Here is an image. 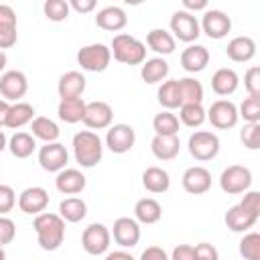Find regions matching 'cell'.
<instances>
[{"instance_id":"f546056e","label":"cell","mask_w":260,"mask_h":260,"mask_svg":"<svg viewBox=\"0 0 260 260\" xmlns=\"http://www.w3.org/2000/svg\"><path fill=\"white\" fill-rule=\"evenodd\" d=\"M146 45H148V49H152L158 55H171L177 47V41L169 30L152 28V30L146 32Z\"/></svg>"},{"instance_id":"ab89813d","label":"cell","mask_w":260,"mask_h":260,"mask_svg":"<svg viewBox=\"0 0 260 260\" xmlns=\"http://www.w3.org/2000/svg\"><path fill=\"white\" fill-rule=\"evenodd\" d=\"M238 118H244L246 124L260 122V95H248L238 108Z\"/></svg>"},{"instance_id":"7bdbcfd3","label":"cell","mask_w":260,"mask_h":260,"mask_svg":"<svg viewBox=\"0 0 260 260\" xmlns=\"http://www.w3.org/2000/svg\"><path fill=\"white\" fill-rule=\"evenodd\" d=\"M240 140H242V144H244L246 148H250V150L260 148V122H256V124H246V126L242 128V132H240Z\"/></svg>"},{"instance_id":"30bf717a","label":"cell","mask_w":260,"mask_h":260,"mask_svg":"<svg viewBox=\"0 0 260 260\" xmlns=\"http://www.w3.org/2000/svg\"><path fill=\"white\" fill-rule=\"evenodd\" d=\"M26 91H28V79L22 71L10 69V71H4L0 75V95L8 104L20 102V98H24Z\"/></svg>"},{"instance_id":"4316f807","label":"cell","mask_w":260,"mask_h":260,"mask_svg":"<svg viewBox=\"0 0 260 260\" xmlns=\"http://www.w3.org/2000/svg\"><path fill=\"white\" fill-rule=\"evenodd\" d=\"M134 217L140 223L152 225V223H156L162 217V207H160V203L154 197H142L134 205Z\"/></svg>"},{"instance_id":"ee69618b","label":"cell","mask_w":260,"mask_h":260,"mask_svg":"<svg viewBox=\"0 0 260 260\" xmlns=\"http://www.w3.org/2000/svg\"><path fill=\"white\" fill-rule=\"evenodd\" d=\"M244 87L248 95H260V67L252 65L244 75Z\"/></svg>"},{"instance_id":"836d02e7","label":"cell","mask_w":260,"mask_h":260,"mask_svg":"<svg viewBox=\"0 0 260 260\" xmlns=\"http://www.w3.org/2000/svg\"><path fill=\"white\" fill-rule=\"evenodd\" d=\"M37 148V140L30 132H14L8 140V150L16 158H28Z\"/></svg>"},{"instance_id":"f35d334b","label":"cell","mask_w":260,"mask_h":260,"mask_svg":"<svg viewBox=\"0 0 260 260\" xmlns=\"http://www.w3.org/2000/svg\"><path fill=\"white\" fill-rule=\"evenodd\" d=\"M179 122L189 128H199L205 122V108L201 104H183L179 108Z\"/></svg>"},{"instance_id":"f6af8a7d","label":"cell","mask_w":260,"mask_h":260,"mask_svg":"<svg viewBox=\"0 0 260 260\" xmlns=\"http://www.w3.org/2000/svg\"><path fill=\"white\" fill-rule=\"evenodd\" d=\"M16 205V193L10 185H0V215H6Z\"/></svg>"},{"instance_id":"b9f144b4","label":"cell","mask_w":260,"mask_h":260,"mask_svg":"<svg viewBox=\"0 0 260 260\" xmlns=\"http://www.w3.org/2000/svg\"><path fill=\"white\" fill-rule=\"evenodd\" d=\"M240 254L246 260H260V234L248 232L240 240Z\"/></svg>"},{"instance_id":"f1b7e54d","label":"cell","mask_w":260,"mask_h":260,"mask_svg":"<svg viewBox=\"0 0 260 260\" xmlns=\"http://www.w3.org/2000/svg\"><path fill=\"white\" fill-rule=\"evenodd\" d=\"M258 221L256 215L248 213L246 209H242L240 205H232L228 211H225V225L232 230V232H238V234H244L248 232L250 228H254Z\"/></svg>"},{"instance_id":"ffe728a7","label":"cell","mask_w":260,"mask_h":260,"mask_svg":"<svg viewBox=\"0 0 260 260\" xmlns=\"http://www.w3.org/2000/svg\"><path fill=\"white\" fill-rule=\"evenodd\" d=\"M87 181H85V175L79 171V169H63L57 173V179H55V187L59 193L63 195H77L85 189Z\"/></svg>"},{"instance_id":"d6986e66","label":"cell","mask_w":260,"mask_h":260,"mask_svg":"<svg viewBox=\"0 0 260 260\" xmlns=\"http://www.w3.org/2000/svg\"><path fill=\"white\" fill-rule=\"evenodd\" d=\"M225 55L234 63H248L256 55V41L252 37H248V35L234 37V39H230V43L225 47Z\"/></svg>"},{"instance_id":"816d5d0a","label":"cell","mask_w":260,"mask_h":260,"mask_svg":"<svg viewBox=\"0 0 260 260\" xmlns=\"http://www.w3.org/2000/svg\"><path fill=\"white\" fill-rule=\"evenodd\" d=\"M69 8H73L79 14H87V12H91L95 8V0H71Z\"/></svg>"},{"instance_id":"9f6ffc18","label":"cell","mask_w":260,"mask_h":260,"mask_svg":"<svg viewBox=\"0 0 260 260\" xmlns=\"http://www.w3.org/2000/svg\"><path fill=\"white\" fill-rule=\"evenodd\" d=\"M6 146H8V140H6V134H4L2 130H0V152H2V150H4Z\"/></svg>"},{"instance_id":"681fc988","label":"cell","mask_w":260,"mask_h":260,"mask_svg":"<svg viewBox=\"0 0 260 260\" xmlns=\"http://www.w3.org/2000/svg\"><path fill=\"white\" fill-rule=\"evenodd\" d=\"M171 260H195V248L191 244H179L173 248Z\"/></svg>"},{"instance_id":"e0dca14e","label":"cell","mask_w":260,"mask_h":260,"mask_svg":"<svg viewBox=\"0 0 260 260\" xmlns=\"http://www.w3.org/2000/svg\"><path fill=\"white\" fill-rule=\"evenodd\" d=\"M47 205H49V193L43 187H26L18 195V207L22 213L39 215L47 209Z\"/></svg>"},{"instance_id":"6f0895ef","label":"cell","mask_w":260,"mask_h":260,"mask_svg":"<svg viewBox=\"0 0 260 260\" xmlns=\"http://www.w3.org/2000/svg\"><path fill=\"white\" fill-rule=\"evenodd\" d=\"M6 61H8V59H6V53H4V51H0V73L4 71V67H6Z\"/></svg>"},{"instance_id":"680465c9","label":"cell","mask_w":260,"mask_h":260,"mask_svg":"<svg viewBox=\"0 0 260 260\" xmlns=\"http://www.w3.org/2000/svg\"><path fill=\"white\" fill-rule=\"evenodd\" d=\"M0 260H6V254H4V248L0 246Z\"/></svg>"},{"instance_id":"3957f363","label":"cell","mask_w":260,"mask_h":260,"mask_svg":"<svg viewBox=\"0 0 260 260\" xmlns=\"http://www.w3.org/2000/svg\"><path fill=\"white\" fill-rule=\"evenodd\" d=\"M110 53L118 63L124 65H142L146 61V45L128 32L114 35Z\"/></svg>"},{"instance_id":"cb8c5ba5","label":"cell","mask_w":260,"mask_h":260,"mask_svg":"<svg viewBox=\"0 0 260 260\" xmlns=\"http://www.w3.org/2000/svg\"><path fill=\"white\" fill-rule=\"evenodd\" d=\"M238 85H240V77H238V73L232 67H219L211 75V89L217 95H221L223 100L228 95H232L238 89Z\"/></svg>"},{"instance_id":"83f0119b","label":"cell","mask_w":260,"mask_h":260,"mask_svg":"<svg viewBox=\"0 0 260 260\" xmlns=\"http://www.w3.org/2000/svg\"><path fill=\"white\" fill-rule=\"evenodd\" d=\"M35 120V108L28 102H14L10 104L8 116H6V128L18 130Z\"/></svg>"},{"instance_id":"9a60e30c","label":"cell","mask_w":260,"mask_h":260,"mask_svg":"<svg viewBox=\"0 0 260 260\" xmlns=\"http://www.w3.org/2000/svg\"><path fill=\"white\" fill-rule=\"evenodd\" d=\"M181 183H183V189L191 195H203L211 189V173L201 167V165H195V167H189L183 177H181Z\"/></svg>"},{"instance_id":"e575fe53","label":"cell","mask_w":260,"mask_h":260,"mask_svg":"<svg viewBox=\"0 0 260 260\" xmlns=\"http://www.w3.org/2000/svg\"><path fill=\"white\" fill-rule=\"evenodd\" d=\"M57 114L65 124H77L83 120L85 114V102L81 98H71V100H61L57 106Z\"/></svg>"},{"instance_id":"d590c367","label":"cell","mask_w":260,"mask_h":260,"mask_svg":"<svg viewBox=\"0 0 260 260\" xmlns=\"http://www.w3.org/2000/svg\"><path fill=\"white\" fill-rule=\"evenodd\" d=\"M179 81V93H181V106L183 104H201L203 102V85L195 77H181Z\"/></svg>"},{"instance_id":"bcb514c9","label":"cell","mask_w":260,"mask_h":260,"mask_svg":"<svg viewBox=\"0 0 260 260\" xmlns=\"http://www.w3.org/2000/svg\"><path fill=\"white\" fill-rule=\"evenodd\" d=\"M242 209H246L248 213L260 217V193L258 191H246L244 193V199L238 203Z\"/></svg>"},{"instance_id":"11a10c76","label":"cell","mask_w":260,"mask_h":260,"mask_svg":"<svg viewBox=\"0 0 260 260\" xmlns=\"http://www.w3.org/2000/svg\"><path fill=\"white\" fill-rule=\"evenodd\" d=\"M8 110H10V104L6 100L0 98V128L6 126V116H8Z\"/></svg>"},{"instance_id":"9c48e42d","label":"cell","mask_w":260,"mask_h":260,"mask_svg":"<svg viewBox=\"0 0 260 260\" xmlns=\"http://www.w3.org/2000/svg\"><path fill=\"white\" fill-rule=\"evenodd\" d=\"M169 26H171V35H173L175 39L183 41V43H193V41H197V37L201 35L199 20H197L191 12H187V10H177V12H173Z\"/></svg>"},{"instance_id":"d4e9b609","label":"cell","mask_w":260,"mask_h":260,"mask_svg":"<svg viewBox=\"0 0 260 260\" xmlns=\"http://www.w3.org/2000/svg\"><path fill=\"white\" fill-rule=\"evenodd\" d=\"M150 150L152 154L158 158V160H173L177 158L179 150H181V140H179V134L175 136H160V134H154L152 142H150Z\"/></svg>"},{"instance_id":"4fadbf2b","label":"cell","mask_w":260,"mask_h":260,"mask_svg":"<svg viewBox=\"0 0 260 260\" xmlns=\"http://www.w3.org/2000/svg\"><path fill=\"white\" fill-rule=\"evenodd\" d=\"M134 142H136V132L130 124H114L106 132V146L114 154H124L132 150Z\"/></svg>"},{"instance_id":"7c38bea8","label":"cell","mask_w":260,"mask_h":260,"mask_svg":"<svg viewBox=\"0 0 260 260\" xmlns=\"http://www.w3.org/2000/svg\"><path fill=\"white\" fill-rule=\"evenodd\" d=\"M114 120V110L108 102L95 100V102H87L85 104V114H83V124L89 130H106L112 126Z\"/></svg>"},{"instance_id":"4dcf8cb0","label":"cell","mask_w":260,"mask_h":260,"mask_svg":"<svg viewBox=\"0 0 260 260\" xmlns=\"http://www.w3.org/2000/svg\"><path fill=\"white\" fill-rule=\"evenodd\" d=\"M169 75V63L162 57L146 59L140 67V77L144 83H160Z\"/></svg>"},{"instance_id":"c3c4849f","label":"cell","mask_w":260,"mask_h":260,"mask_svg":"<svg viewBox=\"0 0 260 260\" xmlns=\"http://www.w3.org/2000/svg\"><path fill=\"white\" fill-rule=\"evenodd\" d=\"M193 248H195V260H219L217 248L209 242H199Z\"/></svg>"},{"instance_id":"f5cc1de1","label":"cell","mask_w":260,"mask_h":260,"mask_svg":"<svg viewBox=\"0 0 260 260\" xmlns=\"http://www.w3.org/2000/svg\"><path fill=\"white\" fill-rule=\"evenodd\" d=\"M183 6L187 12L191 10H207V0H183Z\"/></svg>"},{"instance_id":"60d3db41","label":"cell","mask_w":260,"mask_h":260,"mask_svg":"<svg viewBox=\"0 0 260 260\" xmlns=\"http://www.w3.org/2000/svg\"><path fill=\"white\" fill-rule=\"evenodd\" d=\"M69 2L67 0H45V4H43V12H45V16L49 18V20H53V22H63V20H67V16H69Z\"/></svg>"},{"instance_id":"db71d44e","label":"cell","mask_w":260,"mask_h":260,"mask_svg":"<svg viewBox=\"0 0 260 260\" xmlns=\"http://www.w3.org/2000/svg\"><path fill=\"white\" fill-rule=\"evenodd\" d=\"M104 260H134L132 254L124 252V250H116V252H108Z\"/></svg>"},{"instance_id":"603a6c76","label":"cell","mask_w":260,"mask_h":260,"mask_svg":"<svg viewBox=\"0 0 260 260\" xmlns=\"http://www.w3.org/2000/svg\"><path fill=\"white\" fill-rule=\"evenodd\" d=\"M209 63V51L203 45H189L187 49H183L181 53V67L187 73H199L207 67Z\"/></svg>"},{"instance_id":"2e32d148","label":"cell","mask_w":260,"mask_h":260,"mask_svg":"<svg viewBox=\"0 0 260 260\" xmlns=\"http://www.w3.org/2000/svg\"><path fill=\"white\" fill-rule=\"evenodd\" d=\"M112 238L122 248H134L140 240V225L132 217H118L112 228Z\"/></svg>"},{"instance_id":"277c9868","label":"cell","mask_w":260,"mask_h":260,"mask_svg":"<svg viewBox=\"0 0 260 260\" xmlns=\"http://www.w3.org/2000/svg\"><path fill=\"white\" fill-rule=\"evenodd\" d=\"M187 146H189V154L195 160L205 162L219 154V136L211 130H195L189 136Z\"/></svg>"},{"instance_id":"8d00e7d4","label":"cell","mask_w":260,"mask_h":260,"mask_svg":"<svg viewBox=\"0 0 260 260\" xmlns=\"http://www.w3.org/2000/svg\"><path fill=\"white\" fill-rule=\"evenodd\" d=\"M158 104L165 110H175L181 108V93H179V81L177 79H167L162 81V85L158 87Z\"/></svg>"},{"instance_id":"d6a6232c","label":"cell","mask_w":260,"mask_h":260,"mask_svg":"<svg viewBox=\"0 0 260 260\" xmlns=\"http://www.w3.org/2000/svg\"><path fill=\"white\" fill-rule=\"evenodd\" d=\"M30 130H32L30 134L35 136V140L39 138V140H43L45 144H47V142H57V138H59V134H61L57 122H53V120L47 118V116H37V118L30 122Z\"/></svg>"},{"instance_id":"ac0fdd59","label":"cell","mask_w":260,"mask_h":260,"mask_svg":"<svg viewBox=\"0 0 260 260\" xmlns=\"http://www.w3.org/2000/svg\"><path fill=\"white\" fill-rule=\"evenodd\" d=\"M16 41V12L10 4H0V51L14 47Z\"/></svg>"},{"instance_id":"6da1fadb","label":"cell","mask_w":260,"mask_h":260,"mask_svg":"<svg viewBox=\"0 0 260 260\" xmlns=\"http://www.w3.org/2000/svg\"><path fill=\"white\" fill-rule=\"evenodd\" d=\"M32 228L37 232V242L45 252H55L61 248L65 240V221L61 219L59 213L43 211L35 215Z\"/></svg>"},{"instance_id":"7402d4cb","label":"cell","mask_w":260,"mask_h":260,"mask_svg":"<svg viewBox=\"0 0 260 260\" xmlns=\"http://www.w3.org/2000/svg\"><path fill=\"white\" fill-rule=\"evenodd\" d=\"M85 85H87V79L81 71H67L59 77V83H57V91H59V98L61 100H71V98H81L83 91H85Z\"/></svg>"},{"instance_id":"484cf974","label":"cell","mask_w":260,"mask_h":260,"mask_svg":"<svg viewBox=\"0 0 260 260\" xmlns=\"http://www.w3.org/2000/svg\"><path fill=\"white\" fill-rule=\"evenodd\" d=\"M142 187L148 193H154V195L167 193L169 187H171V177L162 167H148L142 173Z\"/></svg>"},{"instance_id":"7dc6e473","label":"cell","mask_w":260,"mask_h":260,"mask_svg":"<svg viewBox=\"0 0 260 260\" xmlns=\"http://www.w3.org/2000/svg\"><path fill=\"white\" fill-rule=\"evenodd\" d=\"M16 236V225L10 217L6 215H0V246H6L14 240Z\"/></svg>"},{"instance_id":"52a82bcc","label":"cell","mask_w":260,"mask_h":260,"mask_svg":"<svg viewBox=\"0 0 260 260\" xmlns=\"http://www.w3.org/2000/svg\"><path fill=\"white\" fill-rule=\"evenodd\" d=\"M205 120L211 122L213 128L217 130H230L238 124V106L232 100H215L209 110L205 112Z\"/></svg>"},{"instance_id":"8fae6325","label":"cell","mask_w":260,"mask_h":260,"mask_svg":"<svg viewBox=\"0 0 260 260\" xmlns=\"http://www.w3.org/2000/svg\"><path fill=\"white\" fill-rule=\"evenodd\" d=\"M199 28L209 37V39H223L232 30V18L217 8H207L201 16Z\"/></svg>"},{"instance_id":"5bb4252c","label":"cell","mask_w":260,"mask_h":260,"mask_svg":"<svg viewBox=\"0 0 260 260\" xmlns=\"http://www.w3.org/2000/svg\"><path fill=\"white\" fill-rule=\"evenodd\" d=\"M69 160L67 148L61 142H47L39 148V165L49 173H59L65 169Z\"/></svg>"},{"instance_id":"5b68a950","label":"cell","mask_w":260,"mask_h":260,"mask_svg":"<svg viewBox=\"0 0 260 260\" xmlns=\"http://www.w3.org/2000/svg\"><path fill=\"white\" fill-rule=\"evenodd\" d=\"M252 185V171L244 165H230L219 175V187L228 195H242Z\"/></svg>"},{"instance_id":"8992f818","label":"cell","mask_w":260,"mask_h":260,"mask_svg":"<svg viewBox=\"0 0 260 260\" xmlns=\"http://www.w3.org/2000/svg\"><path fill=\"white\" fill-rule=\"evenodd\" d=\"M110 61H112V53L110 47H106L104 43H91L77 51V63L81 65V69L91 73L106 71Z\"/></svg>"},{"instance_id":"f907efd6","label":"cell","mask_w":260,"mask_h":260,"mask_svg":"<svg viewBox=\"0 0 260 260\" xmlns=\"http://www.w3.org/2000/svg\"><path fill=\"white\" fill-rule=\"evenodd\" d=\"M138 260H169V256H167V252H165L160 246H148V248L140 254Z\"/></svg>"},{"instance_id":"ba28073f","label":"cell","mask_w":260,"mask_h":260,"mask_svg":"<svg viewBox=\"0 0 260 260\" xmlns=\"http://www.w3.org/2000/svg\"><path fill=\"white\" fill-rule=\"evenodd\" d=\"M112 242V234L104 223H91L81 234V248L89 256H102L108 252Z\"/></svg>"},{"instance_id":"7a4b0ae2","label":"cell","mask_w":260,"mask_h":260,"mask_svg":"<svg viewBox=\"0 0 260 260\" xmlns=\"http://www.w3.org/2000/svg\"><path fill=\"white\" fill-rule=\"evenodd\" d=\"M73 156H75V162L83 169H91L95 167L100 160H102V154H104V144H102V138L98 136V132L93 130H81L73 136Z\"/></svg>"},{"instance_id":"44dd1931","label":"cell","mask_w":260,"mask_h":260,"mask_svg":"<svg viewBox=\"0 0 260 260\" xmlns=\"http://www.w3.org/2000/svg\"><path fill=\"white\" fill-rule=\"evenodd\" d=\"M95 24L102 30H110V32H118L128 24V16L126 10L122 6H104L102 10H98L95 14Z\"/></svg>"},{"instance_id":"74e56055","label":"cell","mask_w":260,"mask_h":260,"mask_svg":"<svg viewBox=\"0 0 260 260\" xmlns=\"http://www.w3.org/2000/svg\"><path fill=\"white\" fill-rule=\"evenodd\" d=\"M152 128H154V132L160 134V136H175V134H179V118H177L173 112L162 110L160 114L154 116Z\"/></svg>"},{"instance_id":"1f68e13d","label":"cell","mask_w":260,"mask_h":260,"mask_svg":"<svg viewBox=\"0 0 260 260\" xmlns=\"http://www.w3.org/2000/svg\"><path fill=\"white\" fill-rule=\"evenodd\" d=\"M59 215L63 221H69V223H77L81 221L85 215H87V205L81 197H65L61 203H59Z\"/></svg>"}]
</instances>
